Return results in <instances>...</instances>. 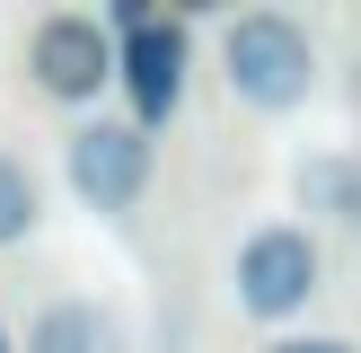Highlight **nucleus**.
Returning <instances> with one entry per match:
<instances>
[{
    "label": "nucleus",
    "mask_w": 361,
    "mask_h": 353,
    "mask_svg": "<svg viewBox=\"0 0 361 353\" xmlns=\"http://www.w3.org/2000/svg\"><path fill=\"white\" fill-rule=\"evenodd\" d=\"M221 80H229V97L256 106V115H291L317 88V35L300 27L291 9H238L221 27Z\"/></svg>",
    "instance_id": "nucleus-1"
},
{
    "label": "nucleus",
    "mask_w": 361,
    "mask_h": 353,
    "mask_svg": "<svg viewBox=\"0 0 361 353\" xmlns=\"http://www.w3.org/2000/svg\"><path fill=\"white\" fill-rule=\"evenodd\" d=\"M317 282H326V256H317V239L300 221H264L238 239V265H229V292H238L247 318H264V327H282V318H300L317 300Z\"/></svg>",
    "instance_id": "nucleus-2"
},
{
    "label": "nucleus",
    "mask_w": 361,
    "mask_h": 353,
    "mask_svg": "<svg viewBox=\"0 0 361 353\" xmlns=\"http://www.w3.org/2000/svg\"><path fill=\"white\" fill-rule=\"evenodd\" d=\"M27 80L44 88L53 106H97L106 88H115V35H106V18L44 9L27 27Z\"/></svg>",
    "instance_id": "nucleus-3"
},
{
    "label": "nucleus",
    "mask_w": 361,
    "mask_h": 353,
    "mask_svg": "<svg viewBox=\"0 0 361 353\" xmlns=\"http://www.w3.org/2000/svg\"><path fill=\"white\" fill-rule=\"evenodd\" d=\"M62 176H71V194L88 212H133L150 194V133L141 124H115V115H88L62 141Z\"/></svg>",
    "instance_id": "nucleus-4"
},
{
    "label": "nucleus",
    "mask_w": 361,
    "mask_h": 353,
    "mask_svg": "<svg viewBox=\"0 0 361 353\" xmlns=\"http://www.w3.org/2000/svg\"><path fill=\"white\" fill-rule=\"evenodd\" d=\"M185 62H194L185 18H159L150 9L133 35H115V80H123V97H133V124H141V133L176 115V97H185Z\"/></svg>",
    "instance_id": "nucleus-5"
},
{
    "label": "nucleus",
    "mask_w": 361,
    "mask_h": 353,
    "mask_svg": "<svg viewBox=\"0 0 361 353\" xmlns=\"http://www.w3.org/2000/svg\"><path fill=\"white\" fill-rule=\"evenodd\" d=\"M18 353H123V327L97 300H44L18 335Z\"/></svg>",
    "instance_id": "nucleus-6"
},
{
    "label": "nucleus",
    "mask_w": 361,
    "mask_h": 353,
    "mask_svg": "<svg viewBox=\"0 0 361 353\" xmlns=\"http://www.w3.org/2000/svg\"><path fill=\"white\" fill-rule=\"evenodd\" d=\"M291 194H300V212H317V221H353V229H361V159H353V150L300 159Z\"/></svg>",
    "instance_id": "nucleus-7"
},
{
    "label": "nucleus",
    "mask_w": 361,
    "mask_h": 353,
    "mask_svg": "<svg viewBox=\"0 0 361 353\" xmlns=\"http://www.w3.org/2000/svg\"><path fill=\"white\" fill-rule=\"evenodd\" d=\"M35 221H44V186H35V168L18 150H0V247L35 239Z\"/></svg>",
    "instance_id": "nucleus-8"
},
{
    "label": "nucleus",
    "mask_w": 361,
    "mask_h": 353,
    "mask_svg": "<svg viewBox=\"0 0 361 353\" xmlns=\"http://www.w3.org/2000/svg\"><path fill=\"white\" fill-rule=\"evenodd\" d=\"M274 353H353V345H344V335H282Z\"/></svg>",
    "instance_id": "nucleus-9"
},
{
    "label": "nucleus",
    "mask_w": 361,
    "mask_h": 353,
    "mask_svg": "<svg viewBox=\"0 0 361 353\" xmlns=\"http://www.w3.org/2000/svg\"><path fill=\"white\" fill-rule=\"evenodd\" d=\"M0 353H18V345H9V327H0Z\"/></svg>",
    "instance_id": "nucleus-10"
}]
</instances>
